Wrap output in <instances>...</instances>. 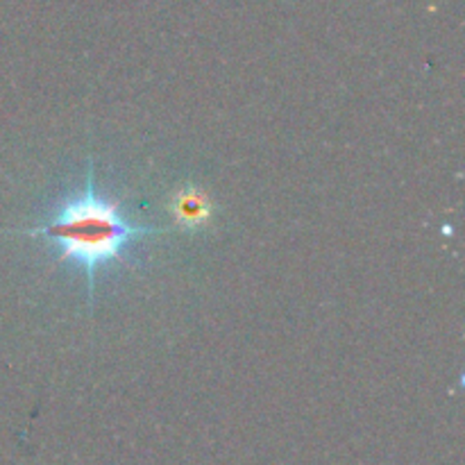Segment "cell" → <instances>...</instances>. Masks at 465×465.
I'll return each mask as SVG.
<instances>
[{"mask_svg":"<svg viewBox=\"0 0 465 465\" xmlns=\"http://www.w3.org/2000/svg\"><path fill=\"white\" fill-rule=\"evenodd\" d=\"M171 230L132 225L125 221L121 204L107 200L95 189L94 162H89L84 189L64 203L45 225L21 230L16 234L44 236L57 243V262L75 263L86 277L89 302H94L95 277L103 268L125 262L127 248L145 236H162Z\"/></svg>","mask_w":465,"mask_h":465,"instance_id":"1","label":"cell"},{"mask_svg":"<svg viewBox=\"0 0 465 465\" xmlns=\"http://www.w3.org/2000/svg\"><path fill=\"white\" fill-rule=\"evenodd\" d=\"M171 212L175 216L177 227L182 230H203L213 216V204L209 195L200 186L186 184L180 191H175L171 198Z\"/></svg>","mask_w":465,"mask_h":465,"instance_id":"2","label":"cell"}]
</instances>
